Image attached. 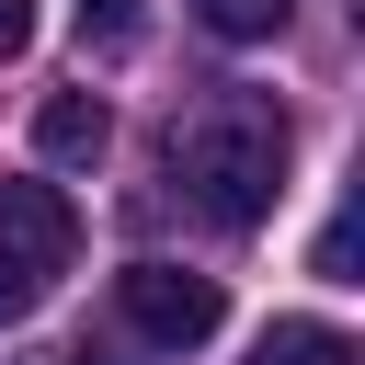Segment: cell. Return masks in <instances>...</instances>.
Returning <instances> with one entry per match:
<instances>
[{
  "label": "cell",
  "instance_id": "obj_1",
  "mask_svg": "<svg viewBox=\"0 0 365 365\" xmlns=\"http://www.w3.org/2000/svg\"><path fill=\"white\" fill-rule=\"evenodd\" d=\"M171 171L205 228H262L285 194V103L262 91H205L194 125H171Z\"/></svg>",
  "mask_w": 365,
  "mask_h": 365
},
{
  "label": "cell",
  "instance_id": "obj_2",
  "mask_svg": "<svg viewBox=\"0 0 365 365\" xmlns=\"http://www.w3.org/2000/svg\"><path fill=\"white\" fill-rule=\"evenodd\" d=\"M114 308H125V331L160 342V354H194V342L228 319L217 274H182V262H125V274H114Z\"/></svg>",
  "mask_w": 365,
  "mask_h": 365
},
{
  "label": "cell",
  "instance_id": "obj_3",
  "mask_svg": "<svg viewBox=\"0 0 365 365\" xmlns=\"http://www.w3.org/2000/svg\"><path fill=\"white\" fill-rule=\"evenodd\" d=\"M0 262H11V274H34V285H46V274H68V262H80V205H68L57 182H34V171H23V182H0Z\"/></svg>",
  "mask_w": 365,
  "mask_h": 365
},
{
  "label": "cell",
  "instance_id": "obj_4",
  "mask_svg": "<svg viewBox=\"0 0 365 365\" xmlns=\"http://www.w3.org/2000/svg\"><path fill=\"white\" fill-rule=\"evenodd\" d=\"M103 137H114L103 91H46V114H34V148L46 160H103Z\"/></svg>",
  "mask_w": 365,
  "mask_h": 365
},
{
  "label": "cell",
  "instance_id": "obj_5",
  "mask_svg": "<svg viewBox=\"0 0 365 365\" xmlns=\"http://www.w3.org/2000/svg\"><path fill=\"white\" fill-rule=\"evenodd\" d=\"M251 365H354V331H331V319H274V331L251 342Z\"/></svg>",
  "mask_w": 365,
  "mask_h": 365
},
{
  "label": "cell",
  "instance_id": "obj_6",
  "mask_svg": "<svg viewBox=\"0 0 365 365\" xmlns=\"http://www.w3.org/2000/svg\"><path fill=\"white\" fill-rule=\"evenodd\" d=\"M194 23L217 46H262V34H285V0H194Z\"/></svg>",
  "mask_w": 365,
  "mask_h": 365
},
{
  "label": "cell",
  "instance_id": "obj_7",
  "mask_svg": "<svg viewBox=\"0 0 365 365\" xmlns=\"http://www.w3.org/2000/svg\"><path fill=\"white\" fill-rule=\"evenodd\" d=\"M319 274H331V285H354V217H331V228H319Z\"/></svg>",
  "mask_w": 365,
  "mask_h": 365
},
{
  "label": "cell",
  "instance_id": "obj_8",
  "mask_svg": "<svg viewBox=\"0 0 365 365\" xmlns=\"http://www.w3.org/2000/svg\"><path fill=\"white\" fill-rule=\"evenodd\" d=\"M80 23H91L103 46H125V34H137V0H80Z\"/></svg>",
  "mask_w": 365,
  "mask_h": 365
},
{
  "label": "cell",
  "instance_id": "obj_9",
  "mask_svg": "<svg viewBox=\"0 0 365 365\" xmlns=\"http://www.w3.org/2000/svg\"><path fill=\"white\" fill-rule=\"evenodd\" d=\"M34 46V0H0V57H23Z\"/></svg>",
  "mask_w": 365,
  "mask_h": 365
},
{
  "label": "cell",
  "instance_id": "obj_10",
  "mask_svg": "<svg viewBox=\"0 0 365 365\" xmlns=\"http://www.w3.org/2000/svg\"><path fill=\"white\" fill-rule=\"evenodd\" d=\"M34 297H46V285H34V274H11V262H0V319H23V308H34Z\"/></svg>",
  "mask_w": 365,
  "mask_h": 365
},
{
  "label": "cell",
  "instance_id": "obj_11",
  "mask_svg": "<svg viewBox=\"0 0 365 365\" xmlns=\"http://www.w3.org/2000/svg\"><path fill=\"white\" fill-rule=\"evenodd\" d=\"M80 365H125V354H114V342H91V354H80Z\"/></svg>",
  "mask_w": 365,
  "mask_h": 365
}]
</instances>
